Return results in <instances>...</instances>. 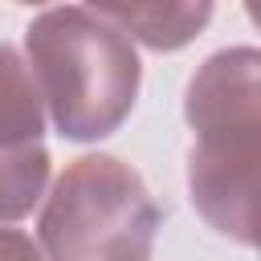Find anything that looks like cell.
I'll return each instance as SVG.
<instances>
[{"label":"cell","mask_w":261,"mask_h":261,"mask_svg":"<svg viewBox=\"0 0 261 261\" xmlns=\"http://www.w3.org/2000/svg\"><path fill=\"white\" fill-rule=\"evenodd\" d=\"M45 106L24 57L0 41V224L24 220L49 184Z\"/></svg>","instance_id":"4"},{"label":"cell","mask_w":261,"mask_h":261,"mask_svg":"<svg viewBox=\"0 0 261 261\" xmlns=\"http://www.w3.org/2000/svg\"><path fill=\"white\" fill-rule=\"evenodd\" d=\"M24 65L53 130L69 143L114 135L143 82L139 49L94 4L41 8L24 29Z\"/></svg>","instance_id":"2"},{"label":"cell","mask_w":261,"mask_h":261,"mask_svg":"<svg viewBox=\"0 0 261 261\" xmlns=\"http://www.w3.org/2000/svg\"><path fill=\"white\" fill-rule=\"evenodd\" d=\"M163 208L118 155H77L53 179L37 249L45 261H151Z\"/></svg>","instance_id":"3"},{"label":"cell","mask_w":261,"mask_h":261,"mask_svg":"<svg viewBox=\"0 0 261 261\" xmlns=\"http://www.w3.org/2000/svg\"><path fill=\"white\" fill-rule=\"evenodd\" d=\"M184 118L192 126L188 192L196 212L228 241L257 245V135H261V53L228 45L204 57L188 82Z\"/></svg>","instance_id":"1"},{"label":"cell","mask_w":261,"mask_h":261,"mask_svg":"<svg viewBox=\"0 0 261 261\" xmlns=\"http://www.w3.org/2000/svg\"><path fill=\"white\" fill-rule=\"evenodd\" d=\"M0 261H45L37 241L12 224H0Z\"/></svg>","instance_id":"6"},{"label":"cell","mask_w":261,"mask_h":261,"mask_svg":"<svg viewBox=\"0 0 261 261\" xmlns=\"http://www.w3.org/2000/svg\"><path fill=\"white\" fill-rule=\"evenodd\" d=\"M122 37L143 41L155 53L192 45L212 20V4H94Z\"/></svg>","instance_id":"5"}]
</instances>
